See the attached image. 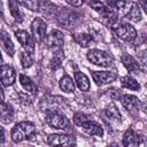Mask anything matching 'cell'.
<instances>
[{"instance_id":"8","label":"cell","mask_w":147,"mask_h":147,"mask_svg":"<svg viewBox=\"0 0 147 147\" xmlns=\"http://www.w3.org/2000/svg\"><path fill=\"white\" fill-rule=\"evenodd\" d=\"M15 37L18 40V42L22 45V47L25 49V52L32 54L34 52V40L33 38L24 30H17L15 31Z\"/></svg>"},{"instance_id":"28","label":"cell","mask_w":147,"mask_h":147,"mask_svg":"<svg viewBox=\"0 0 147 147\" xmlns=\"http://www.w3.org/2000/svg\"><path fill=\"white\" fill-rule=\"evenodd\" d=\"M121 82H122V86L125 87V88H129V90H132V91L140 90L139 83L132 76H124V77H122Z\"/></svg>"},{"instance_id":"18","label":"cell","mask_w":147,"mask_h":147,"mask_svg":"<svg viewBox=\"0 0 147 147\" xmlns=\"http://www.w3.org/2000/svg\"><path fill=\"white\" fill-rule=\"evenodd\" d=\"M139 144H140V139L138 134L132 129L126 130L123 136V145L126 147H131V146H138Z\"/></svg>"},{"instance_id":"1","label":"cell","mask_w":147,"mask_h":147,"mask_svg":"<svg viewBox=\"0 0 147 147\" xmlns=\"http://www.w3.org/2000/svg\"><path fill=\"white\" fill-rule=\"evenodd\" d=\"M36 133V127L31 122H21L11 130V139L15 142H21L25 139H31Z\"/></svg>"},{"instance_id":"26","label":"cell","mask_w":147,"mask_h":147,"mask_svg":"<svg viewBox=\"0 0 147 147\" xmlns=\"http://www.w3.org/2000/svg\"><path fill=\"white\" fill-rule=\"evenodd\" d=\"M60 87H61L62 91L68 92V93L75 92V83H74L72 78L69 75H64L61 78V80H60Z\"/></svg>"},{"instance_id":"23","label":"cell","mask_w":147,"mask_h":147,"mask_svg":"<svg viewBox=\"0 0 147 147\" xmlns=\"http://www.w3.org/2000/svg\"><path fill=\"white\" fill-rule=\"evenodd\" d=\"M20 83H21V85L23 86V88H24L25 91H28V92H30V93H32V94H37L38 88H37L36 84L32 82V79H31L30 77H28V76L21 74V75H20Z\"/></svg>"},{"instance_id":"32","label":"cell","mask_w":147,"mask_h":147,"mask_svg":"<svg viewBox=\"0 0 147 147\" xmlns=\"http://www.w3.org/2000/svg\"><path fill=\"white\" fill-rule=\"evenodd\" d=\"M126 5V0H108V7L113 9H122Z\"/></svg>"},{"instance_id":"29","label":"cell","mask_w":147,"mask_h":147,"mask_svg":"<svg viewBox=\"0 0 147 147\" xmlns=\"http://www.w3.org/2000/svg\"><path fill=\"white\" fill-rule=\"evenodd\" d=\"M141 17H142V15H141L139 6L137 3H133L131 6V9L129 10V13L126 15V18L129 21H132V22H139V21H141Z\"/></svg>"},{"instance_id":"39","label":"cell","mask_w":147,"mask_h":147,"mask_svg":"<svg viewBox=\"0 0 147 147\" xmlns=\"http://www.w3.org/2000/svg\"><path fill=\"white\" fill-rule=\"evenodd\" d=\"M140 2H141V6H142V8H144L145 10H147V9H146V0H140Z\"/></svg>"},{"instance_id":"12","label":"cell","mask_w":147,"mask_h":147,"mask_svg":"<svg viewBox=\"0 0 147 147\" xmlns=\"http://www.w3.org/2000/svg\"><path fill=\"white\" fill-rule=\"evenodd\" d=\"M92 77H93V80L95 82V84L99 85V86L110 84V83L115 82L116 78H117L116 74L108 72V71H93Z\"/></svg>"},{"instance_id":"2","label":"cell","mask_w":147,"mask_h":147,"mask_svg":"<svg viewBox=\"0 0 147 147\" xmlns=\"http://www.w3.org/2000/svg\"><path fill=\"white\" fill-rule=\"evenodd\" d=\"M56 17L57 21L61 25L65 26L67 29H72L75 28L79 21H80V15L74 10H69L67 8H62V9H57L56 13Z\"/></svg>"},{"instance_id":"34","label":"cell","mask_w":147,"mask_h":147,"mask_svg":"<svg viewBox=\"0 0 147 147\" xmlns=\"http://www.w3.org/2000/svg\"><path fill=\"white\" fill-rule=\"evenodd\" d=\"M90 6H91L95 11H98V13L102 11V10L106 8V5L102 3L101 1H98V0H92V1L90 2Z\"/></svg>"},{"instance_id":"27","label":"cell","mask_w":147,"mask_h":147,"mask_svg":"<svg viewBox=\"0 0 147 147\" xmlns=\"http://www.w3.org/2000/svg\"><path fill=\"white\" fill-rule=\"evenodd\" d=\"M38 10H40L41 13H44L46 15H54V14L56 15V13H57L56 7L52 2H49L48 0L39 1V8H38Z\"/></svg>"},{"instance_id":"15","label":"cell","mask_w":147,"mask_h":147,"mask_svg":"<svg viewBox=\"0 0 147 147\" xmlns=\"http://www.w3.org/2000/svg\"><path fill=\"white\" fill-rule=\"evenodd\" d=\"M0 119L6 124H9L14 121V110L9 103L0 102Z\"/></svg>"},{"instance_id":"6","label":"cell","mask_w":147,"mask_h":147,"mask_svg":"<svg viewBox=\"0 0 147 147\" xmlns=\"http://www.w3.org/2000/svg\"><path fill=\"white\" fill-rule=\"evenodd\" d=\"M46 122L52 127H55V129H59V130H67V129L70 127L69 119L64 115L59 113V111H49V113H47Z\"/></svg>"},{"instance_id":"25","label":"cell","mask_w":147,"mask_h":147,"mask_svg":"<svg viewBox=\"0 0 147 147\" xmlns=\"http://www.w3.org/2000/svg\"><path fill=\"white\" fill-rule=\"evenodd\" d=\"M8 6H9V11L15 18L16 22H22L23 21V13L21 11L18 7V2L16 0H8Z\"/></svg>"},{"instance_id":"33","label":"cell","mask_w":147,"mask_h":147,"mask_svg":"<svg viewBox=\"0 0 147 147\" xmlns=\"http://www.w3.org/2000/svg\"><path fill=\"white\" fill-rule=\"evenodd\" d=\"M86 121H88V117L83 113H76L74 115V122L78 126H82V124H84Z\"/></svg>"},{"instance_id":"13","label":"cell","mask_w":147,"mask_h":147,"mask_svg":"<svg viewBox=\"0 0 147 147\" xmlns=\"http://www.w3.org/2000/svg\"><path fill=\"white\" fill-rule=\"evenodd\" d=\"M121 102L122 105L124 106V108L127 110V111H138L139 108H140V100L134 96V95H129V94H125V95H121Z\"/></svg>"},{"instance_id":"24","label":"cell","mask_w":147,"mask_h":147,"mask_svg":"<svg viewBox=\"0 0 147 147\" xmlns=\"http://www.w3.org/2000/svg\"><path fill=\"white\" fill-rule=\"evenodd\" d=\"M63 57H64V53L62 52V49L61 48H55V53L53 54V56L49 61V68L53 69V70L59 69L61 63H62Z\"/></svg>"},{"instance_id":"10","label":"cell","mask_w":147,"mask_h":147,"mask_svg":"<svg viewBox=\"0 0 147 147\" xmlns=\"http://www.w3.org/2000/svg\"><path fill=\"white\" fill-rule=\"evenodd\" d=\"M47 144L51 146H71L75 145V138L68 134H51L47 138Z\"/></svg>"},{"instance_id":"16","label":"cell","mask_w":147,"mask_h":147,"mask_svg":"<svg viewBox=\"0 0 147 147\" xmlns=\"http://www.w3.org/2000/svg\"><path fill=\"white\" fill-rule=\"evenodd\" d=\"M82 127L83 130L91 134V136H98V137H101L103 134V130H102V126L95 122H92V121H86L84 124H82Z\"/></svg>"},{"instance_id":"4","label":"cell","mask_w":147,"mask_h":147,"mask_svg":"<svg viewBox=\"0 0 147 147\" xmlns=\"http://www.w3.org/2000/svg\"><path fill=\"white\" fill-rule=\"evenodd\" d=\"M87 59L90 62L98 67L108 68L113 64V56L108 52L100 51V49H91L87 53Z\"/></svg>"},{"instance_id":"5","label":"cell","mask_w":147,"mask_h":147,"mask_svg":"<svg viewBox=\"0 0 147 147\" xmlns=\"http://www.w3.org/2000/svg\"><path fill=\"white\" fill-rule=\"evenodd\" d=\"M114 31L116 36L124 41L131 42L137 39V31L129 23H119V24L114 25Z\"/></svg>"},{"instance_id":"38","label":"cell","mask_w":147,"mask_h":147,"mask_svg":"<svg viewBox=\"0 0 147 147\" xmlns=\"http://www.w3.org/2000/svg\"><path fill=\"white\" fill-rule=\"evenodd\" d=\"M5 100V94H3V90H2V86L0 84V102H3Z\"/></svg>"},{"instance_id":"3","label":"cell","mask_w":147,"mask_h":147,"mask_svg":"<svg viewBox=\"0 0 147 147\" xmlns=\"http://www.w3.org/2000/svg\"><path fill=\"white\" fill-rule=\"evenodd\" d=\"M65 107H68V101L65 99H63L62 96L47 95L40 102V109L46 113L59 111L60 109H63Z\"/></svg>"},{"instance_id":"36","label":"cell","mask_w":147,"mask_h":147,"mask_svg":"<svg viewBox=\"0 0 147 147\" xmlns=\"http://www.w3.org/2000/svg\"><path fill=\"white\" fill-rule=\"evenodd\" d=\"M107 92H108V94H109L111 98H119V96H121V94H119V91H118V90H116V88H111V90H108Z\"/></svg>"},{"instance_id":"14","label":"cell","mask_w":147,"mask_h":147,"mask_svg":"<svg viewBox=\"0 0 147 147\" xmlns=\"http://www.w3.org/2000/svg\"><path fill=\"white\" fill-rule=\"evenodd\" d=\"M0 45L9 56L14 55V53H15L14 44H13L11 39L9 38V34L5 30H0Z\"/></svg>"},{"instance_id":"20","label":"cell","mask_w":147,"mask_h":147,"mask_svg":"<svg viewBox=\"0 0 147 147\" xmlns=\"http://www.w3.org/2000/svg\"><path fill=\"white\" fill-rule=\"evenodd\" d=\"M72 39L82 47H88L93 42V38L91 34L85 33V32H78L72 34Z\"/></svg>"},{"instance_id":"19","label":"cell","mask_w":147,"mask_h":147,"mask_svg":"<svg viewBox=\"0 0 147 147\" xmlns=\"http://www.w3.org/2000/svg\"><path fill=\"white\" fill-rule=\"evenodd\" d=\"M99 14L102 17V20L109 25H114L117 22V13L115 11V9H113L108 6H106V8L102 11H100Z\"/></svg>"},{"instance_id":"11","label":"cell","mask_w":147,"mask_h":147,"mask_svg":"<svg viewBox=\"0 0 147 147\" xmlns=\"http://www.w3.org/2000/svg\"><path fill=\"white\" fill-rule=\"evenodd\" d=\"M46 44L51 48H61V46L64 44V36L59 30H52L45 38Z\"/></svg>"},{"instance_id":"30","label":"cell","mask_w":147,"mask_h":147,"mask_svg":"<svg viewBox=\"0 0 147 147\" xmlns=\"http://www.w3.org/2000/svg\"><path fill=\"white\" fill-rule=\"evenodd\" d=\"M20 59H21V64H22V67H23L24 69L30 68V67L33 64V59H32L31 54L28 53V52H22Z\"/></svg>"},{"instance_id":"40","label":"cell","mask_w":147,"mask_h":147,"mask_svg":"<svg viewBox=\"0 0 147 147\" xmlns=\"http://www.w3.org/2000/svg\"><path fill=\"white\" fill-rule=\"evenodd\" d=\"M0 64H2V56H1V53H0Z\"/></svg>"},{"instance_id":"7","label":"cell","mask_w":147,"mask_h":147,"mask_svg":"<svg viewBox=\"0 0 147 147\" xmlns=\"http://www.w3.org/2000/svg\"><path fill=\"white\" fill-rule=\"evenodd\" d=\"M46 29H47V24L45 21H42L41 18H34L31 24V32L33 40L37 42H42L46 38Z\"/></svg>"},{"instance_id":"37","label":"cell","mask_w":147,"mask_h":147,"mask_svg":"<svg viewBox=\"0 0 147 147\" xmlns=\"http://www.w3.org/2000/svg\"><path fill=\"white\" fill-rule=\"evenodd\" d=\"M5 141V131L0 126V144H2Z\"/></svg>"},{"instance_id":"31","label":"cell","mask_w":147,"mask_h":147,"mask_svg":"<svg viewBox=\"0 0 147 147\" xmlns=\"http://www.w3.org/2000/svg\"><path fill=\"white\" fill-rule=\"evenodd\" d=\"M16 1L30 10H38L39 8V0H16Z\"/></svg>"},{"instance_id":"21","label":"cell","mask_w":147,"mask_h":147,"mask_svg":"<svg viewBox=\"0 0 147 147\" xmlns=\"http://www.w3.org/2000/svg\"><path fill=\"white\" fill-rule=\"evenodd\" d=\"M122 63L124 64V67L130 71V72H138L140 70L139 63L137 62L136 59H133L131 55H123L122 56Z\"/></svg>"},{"instance_id":"9","label":"cell","mask_w":147,"mask_h":147,"mask_svg":"<svg viewBox=\"0 0 147 147\" xmlns=\"http://www.w3.org/2000/svg\"><path fill=\"white\" fill-rule=\"evenodd\" d=\"M16 79V74L13 67L8 64H2L0 65V82L5 86H11L15 83Z\"/></svg>"},{"instance_id":"17","label":"cell","mask_w":147,"mask_h":147,"mask_svg":"<svg viewBox=\"0 0 147 147\" xmlns=\"http://www.w3.org/2000/svg\"><path fill=\"white\" fill-rule=\"evenodd\" d=\"M105 113H106L107 118H108L111 123H121L122 116H121V113H119V110L117 109V107L115 106L114 102H110V103L106 107Z\"/></svg>"},{"instance_id":"22","label":"cell","mask_w":147,"mask_h":147,"mask_svg":"<svg viewBox=\"0 0 147 147\" xmlns=\"http://www.w3.org/2000/svg\"><path fill=\"white\" fill-rule=\"evenodd\" d=\"M74 77H75V83L77 84V86L80 91L85 92L90 88V80H88L86 75H84L83 72L77 71V72H75Z\"/></svg>"},{"instance_id":"35","label":"cell","mask_w":147,"mask_h":147,"mask_svg":"<svg viewBox=\"0 0 147 147\" xmlns=\"http://www.w3.org/2000/svg\"><path fill=\"white\" fill-rule=\"evenodd\" d=\"M69 5H71L72 7H80L84 2H85V0H65Z\"/></svg>"}]
</instances>
